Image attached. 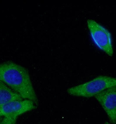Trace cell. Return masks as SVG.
Here are the masks:
<instances>
[{
  "label": "cell",
  "instance_id": "3957f363",
  "mask_svg": "<svg viewBox=\"0 0 116 124\" xmlns=\"http://www.w3.org/2000/svg\"><path fill=\"white\" fill-rule=\"evenodd\" d=\"M88 29L92 41L98 48L108 55L114 54L112 36L108 30L93 20L87 21Z\"/></svg>",
  "mask_w": 116,
  "mask_h": 124
},
{
  "label": "cell",
  "instance_id": "9c48e42d",
  "mask_svg": "<svg viewBox=\"0 0 116 124\" xmlns=\"http://www.w3.org/2000/svg\"><path fill=\"white\" fill-rule=\"evenodd\" d=\"M3 117L0 116V122H1V121H2V119H3Z\"/></svg>",
  "mask_w": 116,
  "mask_h": 124
},
{
  "label": "cell",
  "instance_id": "8992f818",
  "mask_svg": "<svg viewBox=\"0 0 116 124\" xmlns=\"http://www.w3.org/2000/svg\"><path fill=\"white\" fill-rule=\"evenodd\" d=\"M22 99L19 94L0 81V108L11 101Z\"/></svg>",
  "mask_w": 116,
  "mask_h": 124
},
{
  "label": "cell",
  "instance_id": "7a4b0ae2",
  "mask_svg": "<svg viewBox=\"0 0 116 124\" xmlns=\"http://www.w3.org/2000/svg\"><path fill=\"white\" fill-rule=\"evenodd\" d=\"M115 86L116 78L100 75L85 83L69 88L67 93L75 96L90 98Z\"/></svg>",
  "mask_w": 116,
  "mask_h": 124
},
{
  "label": "cell",
  "instance_id": "277c9868",
  "mask_svg": "<svg viewBox=\"0 0 116 124\" xmlns=\"http://www.w3.org/2000/svg\"><path fill=\"white\" fill-rule=\"evenodd\" d=\"M108 115L110 123L116 124V86L95 96Z\"/></svg>",
  "mask_w": 116,
  "mask_h": 124
},
{
  "label": "cell",
  "instance_id": "ba28073f",
  "mask_svg": "<svg viewBox=\"0 0 116 124\" xmlns=\"http://www.w3.org/2000/svg\"><path fill=\"white\" fill-rule=\"evenodd\" d=\"M104 124H112V123H109V122H105Z\"/></svg>",
  "mask_w": 116,
  "mask_h": 124
},
{
  "label": "cell",
  "instance_id": "6da1fadb",
  "mask_svg": "<svg viewBox=\"0 0 116 124\" xmlns=\"http://www.w3.org/2000/svg\"><path fill=\"white\" fill-rule=\"evenodd\" d=\"M0 81L23 99L32 101L37 105L39 104L28 71L24 67L11 61L0 64Z\"/></svg>",
  "mask_w": 116,
  "mask_h": 124
},
{
  "label": "cell",
  "instance_id": "52a82bcc",
  "mask_svg": "<svg viewBox=\"0 0 116 124\" xmlns=\"http://www.w3.org/2000/svg\"><path fill=\"white\" fill-rule=\"evenodd\" d=\"M17 117L8 116L3 117L0 124H16Z\"/></svg>",
  "mask_w": 116,
  "mask_h": 124
},
{
  "label": "cell",
  "instance_id": "5b68a950",
  "mask_svg": "<svg viewBox=\"0 0 116 124\" xmlns=\"http://www.w3.org/2000/svg\"><path fill=\"white\" fill-rule=\"evenodd\" d=\"M37 105L32 101L28 99L14 101L0 108V116L17 117L23 114L36 109Z\"/></svg>",
  "mask_w": 116,
  "mask_h": 124
}]
</instances>
